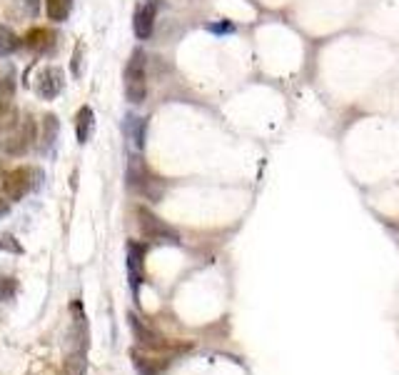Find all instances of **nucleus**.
I'll use <instances>...</instances> for the list:
<instances>
[{
  "instance_id": "nucleus-2",
  "label": "nucleus",
  "mask_w": 399,
  "mask_h": 375,
  "mask_svg": "<svg viewBox=\"0 0 399 375\" xmlns=\"http://www.w3.org/2000/svg\"><path fill=\"white\" fill-rule=\"evenodd\" d=\"M122 85H125V98L132 105H142L148 98V56L140 48L132 50L130 61L122 70Z\"/></svg>"
},
{
  "instance_id": "nucleus-20",
  "label": "nucleus",
  "mask_w": 399,
  "mask_h": 375,
  "mask_svg": "<svg viewBox=\"0 0 399 375\" xmlns=\"http://www.w3.org/2000/svg\"><path fill=\"white\" fill-rule=\"evenodd\" d=\"M0 248L8 250V253L23 255V245L18 243V238H15V235H11V233H3V235H0Z\"/></svg>"
},
{
  "instance_id": "nucleus-18",
  "label": "nucleus",
  "mask_w": 399,
  "mask_h": 375,
  "mask_svg": "<svg viewBox=\"0 0 399 375\" xmlns=\"http://www.w3.org/2000/svg\"><path fill=\"white\" fill-rule=\"evenodd\" d=\"M18 293V281L11 276H0V300H13V295Z\"/></svg>"
},
{
  "instance_id": "nucleus-25",
  "label": "nucleus",
  "mask_w": 399,
  "mask_h": 375,
  "mask_svg": "<svg viewBox=\"0 0 399 375\" xmlns=\"http://www.w3.org/2000/svg\"><path fill=\"white\" fill-rule=\"evenodd\" d=\"M3 173H6V171H3V166H0V180H3Z\"/></svg>"
},
{
  "instance_id": "nucleus-9",
  "label": "nucleus",
  "mask_w": 399,
  "mask_h": 375,
  "mask_svg": "<svg viewBox=\"0 0 399 375\" xmlns=\"http://www.w3.org/2000/svg\"><path fill=\"white\" fill-rule=\"evenodd\" d=\"M155 30V6L153 3H145V6H137L135 16H132V33L137 40H148L153 38Z\"/></svg>"
},
{
  "instance_id": "nucleus-15",
  "label": "nucleus",
  "mask_w": 399,
  "mask_h": 375,
  "mask_svg": "<svg viewBox=\"0 0 399 375\" xmlns=\"http://www.w3.org/2000/svg\"><path fill=\"white\" fill-rule=\"evenodd\" d=\"M85 368H88L85 353H82V350H77V353H70L65 358V365H63V375H85Z\"/></svg>"
},
{
  "instance_id": "nucleus-3",
  "label": "nucleus",
  "mask_w": 399,
  "mask_h": 375,
  "mask_svg": "<svg viewBox=\"0 0 399 375\" xmlns=\"http://www.w3.org/2000/svg\"><path fill=\"white\" fill-rule=\"evenodd\" d=\"M135 216H137V226H140L142 238H148V240H153V243L180 245V233H177L172 226H167L163 218L155 216L150 208H145V205H137Z\"/></svg>"
},
{
  "instance_id": "nucleus-17",
  "label": "nucleus",
  "mask_w": 399,
  "mask_h": 375,
  "mask_svg": "<svg viewBox=\"0 0 399 375\" xmlns=\"http://www.w3.org/2000/svg\"><path fill=\"white\" fill-rule=\"evenodd\" d=\"M58 128H61V123H58V118L55 116H45L43 118V143L50 145L55 140V135H58Z\"/></svg>"
},
{
  "instance_id": "nucleus-16",
  "label": "nucleus",
  "mask_w": 399,
  "mask_h": 375,
  "mask_svg": "<svg viewBox=\"0 0 399 375\" xmlns=\"http://www.w3.org/2000/svg\"><path fill=\"white\" fill-rule=\"evenodd\" d=\"M130 121V138L135 140L137 148H142L145 145V128H148V123H145V118H127Z\"/></svg>"
},
{
  "instance_id": "nucleus-8",
  "label": "nucleus",
  "mask_w": 399,
  "mask_h": 375,
  "mask_svg": "<svg viewBox=\"0 0 399 375\" xmlns=\"http://www.w3.org/2000/svg\"><path fill=\"white\" fill-rule=\"evenodd\" d=\"M63 85H65V75H63V70L58 66H48V68H43V73L38 75V85H35V90H38V95L43 100H55L58 95H61Z\"/></svg>"
},
{
  "instance_id": "nucleus-5",
  "label": "nucleus",
  "mask_w": 399,
  "mask_h": 375,
  "mask_svg": "<svg viewBox=\"0 0 399 375\" xmlns=\"http://www.w3.org/2000/svg\"><path fill=\"white\" fill-rule=\"evenodd\" d=\"M3 195H6L11 203H18L23 200L27 193H30V188H33V168L20 166V168H13V171L3 173Z\"/></svg>"
},
{
  "instance_id": "nucleus-24",
  "label": "nucleus",
  "mask_w": 399,
  "mask_h": 375,
  "mask_svg": "<svg viewBox=\"0 0 399 375\" xmlns=\"http://www.w3.org/2000/svg\"><path fill=\"white\" fill-rule=\"evenodd\" d=\"M210 30H215V33H224V30H235L232 25H210Z\"/></svg>"
},
{
  "instance_id": "nucleus-12",
  "label": "nucleus",
  "mask_w": 399,
  "mask_h": 375,
  "mask_svg": "<svg viewBox=\"0 0 399 375\" xmlns=\"http://www.w3.org/2000/svg\"><path fill=\"white\" fill-rule=\"evenodd\" d=\"M142 255H145V245L140 243L127 245V265H130V278L135 283V290L142 283Z\"/></svg>"
},
{
  "instance_id": "nucleus-19",
  "label": "nucleus",
  "mask_w": 399,
  "mask_h": 375,
  "mask_svg": "<svg viewBox=\"0 0 399 375\" xmlns=\"http://www.w3.org/2000/svg\"><path fill=\"white\" fill-rule=\"evenodd\" d=\"M15 88H18L15 73L8 70L6 75H3V80H0V98H13V95H15Z\"/></svg>"
},
{
  "instance_id": "nucleus-10",
  "label": "nucleus",
  "mask_w": 399,
  "mask_h": 375,
  "mask_svg": "<svg viewBox=\"0 0 399 375\" xmlns=\"http://www.w3.org/2000/svg\"><path fill=\"white\" fill-rule=\"evenodd\" d=\"M93 123H95V113L90 105H82L80 111L75 113V135L77 143H88L90 133H93Z\"/></svg>"
},
{
  "instance_id": "nucleus-23",
  "label": "nucleus",
  "mask_w": 399,
  "mask_h": 375,
  "mask_svg": "<svg viewBox=\"0 0 399 375\" xmlns=\"http://www.w3.org/2000/svg\"><path fill=\"white\" fill-rule=\"evenodd\" d=\"M23 3H25L27 16H35V13H38V0H23Z\"/></svg>"
},
{
  "instance_id": "nucleus-7",
  "label": "nucleus",
  "mask_w": 399,
  "mask_h": 375,
  "mask_svg": "<svg viewBox=\"0 0 399 375\" xmlns=\"http://www.w3.org/2000/svg\"><path fill=\"white\" fill-rule=\"evenodd\" d=\"M23 45L35 56H50L58 48V33L50 28H30L23 35Z\"/></svg>"
},
{
  "instance_id": "nucleus-13",
  "label": "nucleus",
  "mask_w": 399,
  "mask_h": 375,
  "mask_svg": "<svg viewBox=\"0 0 399 375\" xmlns=\"http://www.w3.org/2000/svg\"><path fill=\"white\" fill-rule=\"evenodd\" d=\"M70 8H72V0H45V11H48V18L53 23L68 20Z\"/></svg>"
},
{
  "instance_id": "nucleus-22",
  "label": "nucleus",
  "mask_w": 399,
  "mask_h": 375,
  "mask_svg": "<svg viewBox=\"0 0 399 375\" xmlns=\"http://www.w3.org/2000/svg\"><path fill=\"white\" fill-rule=\"evenodd\" d=\"M8 213H11V200L6 195H0V218L8 216Z\"/></svg>"
},
{
  "instance_id": "nucleus-4",
  "label": "nucleus",
  "mask_w": 399,
  "mask_h": 375,
  "mask_svg": "<svg viewBox=\"0 0 399 375\" xmlns=\"http://www.w3.org/2000/svg\"><path fill=\"white\" fill-rule=\"evenodd\" d=\"M127 323H130L132 333H135V340L140 343L145 350H150V353H175V350H187V345H180V343L175 340H167V338H163L160 333H155L150 326H145L137 315L127 313Z\"/></svg>"
},
{
  "instance_id": "nucleus-21",
  "label": "nucleus",
  "mask_w": 399,
  "mask_h": 375,
  "mask_svg": "<svg viewBox=\"0 0 399 375\" xmlns=\"http://www.w3.org/2000/svg\"><path fill=\"white\" fill-rule=\"evenodd\" d=\"M80 56H82V45H77L75 61H72V75H80V73H82V61H80Z\"/></svg>"
},
{
  "instance_id": "nucleus-6",
  "label": "nucleus",
  "mask_w": 399,
  "mask_h": 375,
  "mask_svg": "<svg viewBox=\"0 0 399 375\" xmlns=\"http://www.w3.org/2000/svg\"><path fill=\"white\" fill-rule=\"evenodd\" d=\"M35 133L38 130H35L33 118H25L15 130H11L6 138L0 140V148H3V153H8V155H25L27 148L35 143Z\"/></svg>"
},
{
  "instance_id": "nucleus-11",
  "label": "nucleus",
  "mask_w": 399,
  "mask_h": 375,
  "mask_svg": "<svg viewBox=\"0 0 399 375\" xmlns=\"http://www.w3.org/2000/svg\"><path fill=\"white\" fill-rule=\"evenodd\" d=\"M20 125V113H18L13 98H0V130L11 133Z\"/></svg>"
},
{
  "instance_id": "nucleus-14",
  "label": "nucleus",
  "mask_w": 399,
  "mask_h": 375,
  "mask_svg": "<svg viewBox=\"0 0 399 375\" xmlns=\"http://www.w3.org/2000/svg\"><path fill=\"white\" fill-rule=\"evenodd\" d=\"M23 45V40L18 38L15 33H13L11 28H6V25H0V58H8L13 56L18 48Z\"/></svg>"
},
{
  "instance_id": "nucleus-1",
  "label": "nucleus",
  "mask_w": 399,
  "mask_h": 375,
  "mask_svg": "<svg viewBox=\"0 0 399 375\" xmlns=\"http://www.w3.org/2000/svg\"><path fill=\"white\" fill-rule=\"evenodd\" d=\"M127 185L150 203H160L165 195V180L150 171L148 163L140 155H132L130 163H127Z\"/></svg>"
}]
</instances>
